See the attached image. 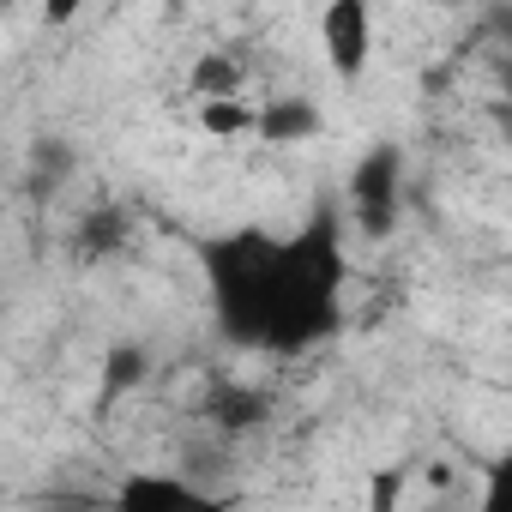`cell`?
Instances as JSON below:
<instances>
[{
    "label": "cell",
    "mask_w": 512,
    "mask_h": 512,
    "mask_svg": "<svg viewBox=\"0 0 512 512\" xmlns=\"http://www.w3.org/2000/svg\"><path fill=\"white\" fill-rule=\"evenodd\" d=\"M205 260H211L223 326L235 338L290 350L326 332L332 296H338V235L326 223L302 229L296 241L235 235V241H217Z\"/></svg>",
    "instance_id": "obj_1"
},
{
    "label": "cell",
    "mask_w": 512,
    "mask_h": 512,
    "mask_svg": "<svg viewBox=\"0 0 512 512\" xmlns=\"http://www.w3.org/2000/svg\"><path fill=\"white\" fill-rule=\"evenodd\" d=\"M350 199H356V211H362L368 229H386V223H392V205H398V151H374V157L356 169Z\"/></svg>",
    "instance_id": "obj_2"
},
{
    "label": "cell",
    "mask_w": 512,
    "mask_h": 512,
    "mask_svg": "<svg viewBox=\"0 0 512 512\" xmlns=\"http://www.w3.org/2000/svg\"><path fill=\"white\" fill-rule=\"evenodd\" d=\"M326 55L338 73H362V61H368V7L362 0H332L326 7Z\"/></svg>",
    "instance_id": "obj_3"
},
{
    "label": "cell",
    "mask_w": 512,
    "mask_h": 512,
    "mask_svg": "<svg viewBox=\"0 0 512 512\" xmlns=\"http://www.w3.org/2000/svg\"><path fill=\"white\" fill-rule=\"evenodd\" d=\"M314 127H320V115H314L308 103H278V109L260 115V133H266V139H308Z\"/></svg>",
    "instance_id": "obj_4"
},
{
    "label": "cell",
    "mask_w": 512,
    "mask_h": 512,
    "mask_svg": "<svg viewBox=\"0 0 512 512\" xmlns=\"http://www.w3.org/2000/svg\"><path fill=\"white\" fill-rule=\"evenodd\" d=\"M121 500H127V506H187L193 488H187V482H163V476H133V482L121 488Z\"/></svg>",
    "instance_id": "obj_5"
},
{
    "label": "cell",
    "mask_w": 512,
    "mask_h": 512,
    "mask_svg": "<svg viewBox=\"0 0 512 512\" xmlns=\"http://www.w3.org/2000/svg\"><path fill=\"white\" fill-rule=\"evenodd\" d=\"M205 127L211 133H241V127H260V115H253L247 103H211L205 109Z\"/></svg>",
    "instance_id": "obj_6"
},
{
    "label": "cell",
    "mask_w": 512,
    "mask_h": 512,
    "mask_svg": "<svg viewBox=\"0 0 512 512\" xmlns=\"http://www.w3.org/2000/svg\"><path fill=\"white\" fill-rule=\"evenodd\" d=\"M482 506L512 512V458H506V464H494V476H488V488H482Z\"/></svg>",
    "instance_id": "obj_7"
},
{
    "label": "cell",
    "mask_w": 512,
    "mask_h": 512,
    "mask_svg": "<svg viewBox=\"0 0 512 512\" xmlns=\"http://www.w3.org/2000/svg\"><path fill=\"white\" fill-rule=\"evenodd\" d=\"M229 85H235V79H229L223 61H205V67H199V91H229Z\"/></svg>",
    "instance_id": "obj_8"
},
{
    "label": "cell",
    "mask_w": 512,
    "mask_h": 512,
    "mask_svg": "<svg viewBox=\"0 0 512 512\" xmlns=\"http://www.w3.org/2000/svg\"><path fill=\"white\" fill-rule=\"evenodd\" d=\"M43 13H49V19H55V25H67V19H73V13H79V0H43Z\"/></svg>",
    "instance_id": "obj_9"
}]
</instances>
